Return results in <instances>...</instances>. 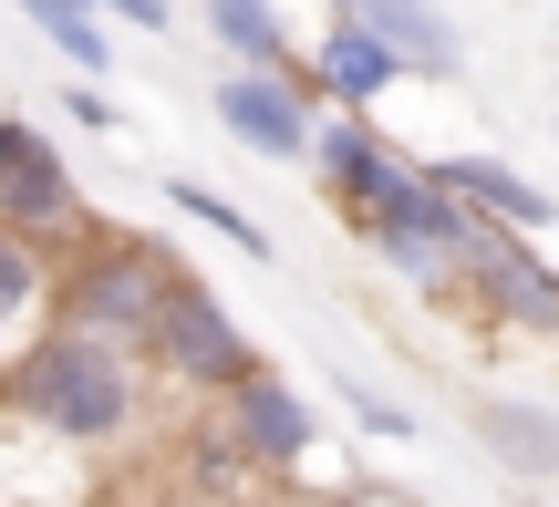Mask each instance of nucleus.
Returning <instances> with one entry per match:
<instances>
[{
	"instance_id": "f257e3e1",
	"label": "nucleus",
	"mask_w": 559,
	"mask_h": 507,
	"mask_svg": "<svg viewBox=\"0 0 559 507\" xmlns=\"http://www.w3.org/2000/svg\"><path fill=\"white\" fill-rule=\"evenodd\" d=\"M0 373H11V414L41 425L52 446H115L145 414V363L124 342H94V331H62V322H41Z\"/></svg>"
},
{
	"instance_id": "f03ea898",
	"label": "nucleus",
	"mask_w": 559,
	"mask_h": 507,
	"mask_svg": "<svg viewBox=\"0 0 559 507\" xmlns=\"http://www.w3.org/2000/svg\"><path fill=\"white\" fill-rule=\"evenodd\" d=\"M342 207L362 218V239H373L415 290H445V280L466 269V249H477V218H466L456 197H436V186H425V166L383 156V145H373V166L342 186Z\"/></svg>"
},
{
	"instance_id": "7ed1b4c3",
	"label": "nucleus",
	"mask_w": 559,
	"mask_h": 507,
	"mask_svg": "<svg viewBox=\"0 0 559 507\" xmlns=\"http://www.w3.org/2000/svg\"><path fill=\"white\" fill-rule=\"evenodd\" d=\"M187 269L166 259L156 239H83L73 269H52V322L62 331H94V342H145V322H156V301L177 290Z\"/></svg>"
},
{
	"instance_id": "20e7f679",
	"label": "nucleus",
	"mask_w": 559,
	"mask_h": 507,
	"mask_svg": "<svg viewBox=\"0 0 559 507\" xmlns=\"http://www.w3.org/2000/svg\"><path fill=\"white\" fill-rule=\"evenodd\" d=\"M135 363H156L166 384H187V394H228L239 373H260V352H249L239 322L207 301V280H177V290L156 301V322H145Z\"/></svg>"
},
{
	"instance_id": "39448f33",
	"label": "nucleus",
	"mask_w": 559,
	"mask_h": 507,
	"mask_svg": "<svg viewBox=\"0 0 559 507\" xmlns=\"http://www.w3.org/2000/svg\"><path fill=\"white\" fill-rule=\"evenodd\" d=\"M0 228L11 239H83V186L32 114H0Z\"/></svg>"
},
{
	"instance_id": "423d86ee",
	"label": "nucleus",
	"mask_w": 559,
	"mask_h": 507,
	"mask_svg": "<svg viewBox=\"0 0 559 507\" xmlns=\"http://www.w3.org/2000/svg\"><path fill=\"white\" fill-rule=\"evenodd\" d=\"M207 114L228 124V145H249V156L270 166H300L311 156V94H300V73H218V94H207Z\"/></svg>"
},
{
	"instance_id": "0eeeda50",
	"label": "nucleus",
	"mask_w": 559,
	"mask_h": 507,
	"mask_svg": "<svg viewBox=\"0 0 559 507\" xmlns=\"http://www.w3.org/2000/svg\"><path fill=\"white\" fill-rule=\"evenodd\" d=\"M228 446H239V467H260V476H290L300 456L321 446V425H311V405H300L290 384H280V373H239V384H228Z\"/></svg>"
},
{
	"instance_id": "6e6552de",
	"label": "nucleus",
	"mask_w": 559,
	"mask_h": 507,
	"mask_svg": "<svg viewBox=\"0 0 559 507\" xmlns=\"http://www.w3.org/2000/svg\"><path fill=\"white\" fill-rule=\"evenodd\" d=\"M425 186H436V197H456L466 218L498 228V239H528V228H549V218H559L549 186H528L519 166H498V156H436V166H425Z\"/></svg>"
},
{
	"instance_id": "1a4fd4ad",
	"label": "nucleus",
	"mask_w": 559,
	"mask_h": 507,
	"mask_svg": "<svg viewBox=\"0 0 559 507\" xmlns=\"http://www.w3.org/2000/svg\"><path fill=\"white\" fill-rule=\"evenodd\" d=\"M394 83H404V73H394V52H383L362 21H342V11H332V21L311 32V73H300V94H321L332 114H373Z\"/></svg>"
},
{
	"instance_id": "9d476101",
	"label": "nucleus",
	"mask_w": 559,
	"mask_h": 507,
	"mask_svg": "<svg viewBox=\"0 0 559 507\" xmlns=\"http://www.w3.org/2000/svg\"><path fill=\"white\" fill-rule=\"evenodd\" d=\"M466 269H477V301L498 311V322H519V331H559V269H549L528 239H498V228H477Z\"/></svg>"
},
{
	"instance_id": "9b49d317",
	"label": "nucleus",
	"mask_w": 559,
	"mask_h": 507,
	"mask_svg": "<svg viewBox=\"0 0 559 507\" xmlns=\"http://www.w3.org/2000/svg\"><path fill=\"white\" fill-rule=\"evenodd\" d=\"M342 21H362V32L394 52V73H425V83H456V21L436 11V0H353Z\"/></svg>"
},
{
	"instance_id": "f8f14e48",
	"label": "nucleus",
	"mask_w": 559,
	"mask_h": 507,
	"mask_svg": "<svg viewBox=\"0 0 559 507\" xmlns=\"http://www.w3.org/2000/svg\"><path fill=\"white\" fill-rule=\"evenodd\" d=\"M477 435H487V456H498L508 476L559 487V414L549 405H528V394H487V405H477Z\"/></svg>"
},
{
	"instance_id": "ddd939ff",
	"label": "nucleus",
	"mask_w": 559,
	"mask_h": 507,
	"mask_svg": "<svg viewBox=\"0 0 559 507\" xmlns=\"http://www.w3.org/2000/svg\"><path fill=\"white\" fill-rule=\"evenodd\" d=\"M41 322H52V249H32V239L0 228V363H11Z\"/></svg>"
},
{
	"instance_id": "4468645a",
	"label": "nucleus",
	"mask_w": 559,
	"mask_h": 507,
	"mask_svg": "<svg viewBox=\"0 0 559 507\" xmlns=\"http://www.w3.org/2000/svg\"><path fill=\"white\" fill-rule=\"evenodd\" d=\"M207 11V41H218L239 73H290V21L280 0H198Z\"/></svg>"
},
{
	"instance_id": "2eb2a0df",
	"label": "nucleus",
	"mask_w": 559,
	"mask_h": 507,
	"mask_svg": "<svg viewBox=\"0 0 559 507\" xmlns=\"http://www.w3.org/2000/svg\"><path fill=\"white\" fill-rule=\"evenodd\" d=\"M11 11H21V21H32V32H41V41H52V52H62V62H73V73H83V83H94V73H104V62H115V32H104V11H94V0H11Z\"/></svg>"
},
{
	"instance_id": "dca6fc26",
	"label": "nucleus",
	"mask_w": 559,
	"mask_h": 507,
	"mask_svg": "<svg viewBox=\"0 0 559 507\" xmlns=\"http://www.w3.org/2000/svg\"><path fill=\"white\" fill-rule=\"evenodd\" d=\"M166 207H177V218H198V228H218V239H228V249H249V259H270V228L249 218V207H228L207 177H166Z\"/></svg>"
},
{
	"instance_id": "f3484780",
	"label": "nucleus",
	"mask_w": 559,
	"mask_h": 507,
	"mask_svg": "<svg viewBox=\"0 0 559 507\" xmlns=\"http://www.w3.org/2000/svg\"><path fill=\"white\" fill-rule=\"evenodd\" d=\"M342 405H353V425H362V435H383V446H404V435H415V414H404L394 394H373V384H353V373H342Z\"/></svg>"
},
{
	"instance_id": "a211bd4d",
	"label": "nucleus",
	"mask_w": 559,
	"mask_h": 507,
	"mask_svg": "<svg viewBox=\"0 0 559 507\" xmlns=\"http://www.w3.org/2000/svg\"><path fill=\"white\" fill-rule=\"evenodd\" d=\"M52 114H73V124H83V135H115V124H124V114H115V104H104V94H94V83H73V94H62V104H52Z\"/></svg>"
},
{
	"instance_id": "6ab92c4d",
	"label": "nucleus",
	"mask_w": 559,
	"mask_h": 507,
	"mask_svg": "<svg viewBox=\"0 0 559 507\" xmlns=\"http://www.w3.org/2000/svg\"><path fill=\"white\" fill-rule=\"evenodd\" d=\"M104 21H124V32H166L177 21V0H94Z\"/></svg>"
},
{
	"instance_id": "aec40b11",
	"label": "nucleus",
	"mask_w": 559,
	"mask_h": 507,
	"mask_svg": "<svg viewBox=\"0 0 559 507\" xmlns=\"http://www.w3.org/2000/svg\"><path fill=\"white\" fill-rule=\"evenodd\" d=\"M187 507H239V497H187Z\"/></svg>"
},
{
	"instance_id": "412c9836",
	"label": "nucleus",
	"mask_w": 559,
	"mask_h": 507,
	"mask_svg": "<svg viewBox=\"0 0 559 507\" xmlns=\"http://www.w3.org/2000/svg\"><path fill=\"white\" fill-rule=\"evenodd\" d=\"M332 11H353V0H332Z\"/></svg>"
},
{
	"instance_id": "4be33fe9",
	"label": "nucleus",
	"mask_w": 559,
	"mask_h": 507,
	"mask_svg": "<svg viewBox=\"0 0 559 507\" xmlns=\"http://www.w3.org/2000/svg\"><path fill=\"white\" fill-rule=\"evenodd\" d=\"M342 507H362V497H342Z\"/></svg>"
}]
</instances>
